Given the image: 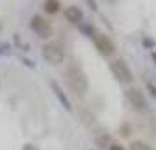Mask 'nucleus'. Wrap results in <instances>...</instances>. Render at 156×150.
Listing matches in <instances>:
<instances>
[{
    "instance_id": "nucleus-1",
    "label": "nucleus",
    "mask_w": 156,
    "mask_h": 150,
    "mask_svg": "<svg viewBox=\"0 0 156 150\" xmlns=\"http://www.w3.org/2000/svg\"><path fill=\"white\" fill-rule=\"evenodd\" d=\"M65 82H67L69 89H72L79 96H83L88 91V87H90V82H88L86 73L81 70V66H77V65L70 66L69 70L65 72Z\"/></svg>"
},
{
    "instance_id": "nucleus-2",
    "label": "nucleus",
    "mask_w": 156,
    "mask_h": 150,
    "mask_svg": "<svg viewBox=\"0 0 156 150\" xmlns=\"http://www.w3.org/2000/svg\"><path fill=\"white\" fill-rule=\"evenodd\" d=\"M42 56H44V59H46L49 65H60V63H63L65 52H63V49H62V45H60V44L49 42V44H44Z\"/></svg>"
},
{
    "instance_id": "nucleus-3",
    "label": "nucleus",
    "mask_w": 156,
    "mask_h": 150,
    "mask_svg": "<svg viewBox=\"0 0 156 150\" xmlns=\"http://www.w3.org/2000/svg\"><path fill=\"white\" fill-rule=\"evenodd\" d=\"M111 70H112L114 77L119 80V82H132L133 80V73H132V70H130V66L126 65V61L125 59H114L112 63H111Z\"/></svg>"
},
{
    "instance_id": "nucleus-4",
    "label": "nucleus",
    "mask_w": 156,
    "mask_h": 150,
    "mask_svg": "<svg viewBox=\"0 0 156 150\" xmlns=\"http://www.w3.org/2000/svg\"><path fill=\"white\" fill-rule=\"evenodd\" d=\"M126 100L130 103V107L137 110V112H144L146 108H147V100H146V96L142 94V91L139 89H128L126 91Z\"/></svg>"
},
{
    "instance_id": "nucleus-5",
    "label": "nucleus",
    "mask_w": 156,
    "mask_h": 150,
    "mask_svg": "<svg viewBox=\"0 0 156 150\" xmlns=\"http://www.w3.org/2000/svg\"><path fill=\"white\" fill-rule=\"evenodd\" d=\"M30 28L34 30L39 37H51V33H53L51 25L44 19L42 16H34L32 21H30Z\"/></svg>"
},
{
    "instance_id": "nucleus-6",
    "label": "nucleus",
    "mask_w": 156,
    "mask_h": 150,
    "mask_svg": "<svg viewBox=\"0 0 156 150\" xmlns=\"http://www.w3.org/2000/svg\"><path fill=\"white\" fill-rule=\"evenodd\" d=\"M95 45H97V49L100 51V54H104V56H109V54L114 51L112 40H111L107 35H102V33L95 38Z\"/></svg>"
},
{
    "instance_id": "nucleus-7",
    "label": "nucleus",
    "mask_w": 156,
    "mask_h": 150,
    "mask_svg": "<svg viewBox=\"0 0 156 150\" xmlns=\"http://www.w3.org/2000/svg\"><path fill=\"white\" fill-rule=\"evenodd\" d=\"M65 19L69 23H74V25H79L83 21V11L77 7V5H70V7L65 9Z\"/></svg>"
},
{
    "instance_id": "nucleus-8",
    "label": "nucleus",
    "mask_w": 156,
    "mask_h": 150,
    "mask_svg": "<svg viewBox=\"0 0 156 150\" xmlns=\"http://www.w3.org/2000/svg\"><path fill=\"white\" fill-rule=\"evenodd\" d=\"M51 89H53V93H55V96H56L58 100H60V103L65 107V110H72L70 103H69V100H67V96L63 94V91H62V87L58 86L56 82H51Z\"/></svg>"
},
{
    "instance_id": "nucleus-9",
    "label": "nucleus",
    "mask_w": 156,
    "mask_h": 150,
    "mask_svg": "<svg viewBox=\"0 0 156 150\" xmlns=\"http://www.w3.org/2000/svg\"><path fill=\"white\" fill-rule=\"evenodd\" d=\"M44 9H46V12L55 14V12L60 11V2H56V0H46L44 2Z\"/></svg>"
},
{
    "instance_id": "nucleus-10",
    "label": "nucleus",
    "mask_w": 156,
    "mask_h": 150,
    "mask_svg": "<svg viewBox=\"0 0 156 150\" xmlns=\"http://www.w3.org/2000/svg\"><path fill=\"white\" fill-rule=\"evenodd\" d=\"M130 150H153V148L144 142H133L132 145H130Z\"/></svg>"
},
{
    "instance_id": "nucleus-11",
    "label": "nucleus",
    "mask_w": 156,
    "mask_h": 150,
    "mask_svg": "<svg viewBox=\"0 0 156 150\" xmlns=\"http://www.w3.org/2000/svg\"><path fill=\"white\" fill-rule=\"evenodd\" d=\"M109 150H125V148L121 147L119 143H114V145H111V148H109Z\"/></svg>"
},
{
    "instance_id": "nucleus-12",
    "label": "nucleus",
    "mask_w": 156,
    "mask_h": 150,
    "mask_svg": "<svg viewBox=\"0 0 156 150\" xmlns=\"http://www.w3.org/2000/svg\"><path fill=\"white\" fill-rule=\"evenodd\" d=\"M23 150H37V148L34 147V145H25V148Z\"/></svg>"
},
{
    "instance_id": "nucleus-13",
    "label": "nucleus",
    "mask_w": 156,
    "mask_h": 150,
    "mask_svg": "<svg viewBox=\"0 0 156 150\" xmlns=\"http://www.w3.org/2000/svg\"><path fill=\"white\" fill-rule=\"evenodd\" d=\"M153 58H154V61H156V52H154V54H153Z\"/></svg>"
}]
</instances>
